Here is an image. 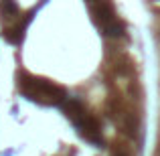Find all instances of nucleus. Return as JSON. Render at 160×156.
I'll return each instance as SVG.
<instances>
[{"mask_svg":"<svg viewBox=\"0 0 160 156\" xmlns=\"http://www.w3.org/2000/svg\"><path fill=\"white\" fill-rule=\"evenodd\" d=\"M20 91L24 95H28L31 99L41 103H47V105H61L65 102V91L61 87H57L51 81H45V79H37V77H24L20 79Z\"/></svg>","mask_w":160,"mask_h":156,"instance_id":"f03ea898","label":"nucleus"},{"mask_svg":"<svg viewBox=\"0 0 160 156\" xmlns=\"http://www.w3.org/2000/svg\"><path fill=\"white\" fill-rule=\"evenodd\" d=\"M61 108H63V112L67 113V118L73 122V126L79 130V134H81L83 138H87V140L93 142V144H102V130H99L98 120H95L77 99H65V102L61 103Z\"/></svg>","mask_w":160,"mask_h":156,"instance_id":"f257e3e1","label":"nucleus"},{"mask_svg":"<svg viewBox=\"0 0 160 156\" xmlns=\"http://www.w3.org/2000/svg\"><path fill=\"white\" fill-rule=\"evenodd\" d=\"M113 156H128V154H126L124 150H116V152H113Z\"/></svg>","mask_w":160,"mask_h":156,"instance_id":"7ed1b4c3","label":"nucleus"}]
</instances>
